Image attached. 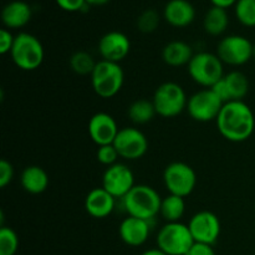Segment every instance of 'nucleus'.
Masks as SVG:
<instances>
[{"label":"nucleus","mask_w":255,"mask_h":255,"mask_svg":"<svg viewBox=\"0 0 255 255\" xmlns=\"http://www.w3.org/2000/svg\"><path fill=\"white\" fill-rule=\"evenodd\" d=\"M163 16L174 27H186L193 22L196 9L188 0H169L164 6Z\"/></svg>","instance_id":"a211bd4d"},{"label":"nucleus","mask_w":255,"mask_h":255,"mask_svg":"<svg viewBox=\"0 0 255 255\" xmlns=\"http://www.w3.org/2000/svg\"><path fill=\"white\" fill-rule=\"evenodd\" d=\"M236 16L244 26H255V0H238L236 2Z\"/></svg>","instance_id":"bb28decb"},{"label":"nucleus","mask_w":255,"mask_h":255,"mask_svg":"<svg viewBox=\"0 0 255 255\" xmlns=\"http://www.w3.org/2000/svg\"><path fill=\"white\" fill-rule=\"evenodd\" d=\"M134 186L133 172L124 163H115L107 167L102 176V188L116 199H124Z\"/></svg>","instance_id":"f8f14e48"},{"label":"nucleus","mask_w":255,"mask_h":255,"mask_svg":"<svg viewBox=\"0 0 255 255\" xmlns=\"http://www.w3.org/2000/svg\"><path fill=\"white\" fill-rule=\"evenodd\" d=\"M227 89H228L231 101H243L249 92V80L243 72L232 71L224 75Z\"/></svg>","instance_id":"b1692460"},{"label":"nucleus","mask_w":255,"mask_h":255,"mask_svg":"<svg viewBox=\"0 0 255 255\" xmlns=\"http://www.w3.org/2000/svg\"><path fill=\"white\" fill-rule=\"evenodd\" d=\"M229 24V16L227 10L223 7L213 6L207 11L203 20V26L207 34L212 36H218L223 34Z\"/></svg>","instance_id":"4be33fe9"},{"label":"nucleus","mask_w":255,"mask_h":255,"mask_svg":"<svg viewBox=\"0 0 255 255\" xmlns=\"http://www.w3.org/2000/svg\"><path fill=\"white\" fill-rule=\"evenodd\" d=\"M151 232L149 222L143 219L127 217L121 222L119 227L120 238L125 244L129 247H141L147 242Z\"/></svg>","instance_id":"dca6fc26"},{"label":"nucleus","mask_w":255,"mask_h":255,"mask_svg":"<svg viewBox=\"0 0 255 255\" xmlns=\"http://www.w3.org/2000/svg\"><path fill=\"white\" fill-rule=\"evenodd\" d=\"M19 248V238L15 231L9 227L0 229V255H15Z\"/></svg>","instance_id":"cd10ccee"},{"label":"nucleus","mask_w":255,"mask_h":255,"mask_svg":"<svg viewBox=\"0 0 255 255\" xmlns=\"http://www.w3.org/2000/svg\"><path fill=\"white\" fill-rule=\"evenodd\" d=\"M125 211L129 217L151 222L161 211L162 198L158 192L146 184H137L122 199Z\"/></svg>","instance_id":"f03ea898"},{"label":"nucleus","mask_w":255,"mask_h":255,"mask_svg":"<svg viewBox=\"0 0 255 255\" xmlns=\"http://www.w3.org/2000/svg\"><path fill=\"white\" fill-rule=\"evenodd\" d=\"M254 45L241 35H229L221 40L217 46V55L223 64L241 66L253 57Z\"/></svg>","instance_id":"9d476101"},{"label":"nucleus","mask_w":255,"mask_h":255,"mask_svg":"<svg viewBox=\"0 0 255 255\" xmlns=\"http://www.w3.org/2000/svg\"><path fill=\"white\" fill-rule=\"evenodd\" d=\"M56 4L65 11H82L85 7L90 6L86 0H55Z\"/></svg>","instance_id":"2f4dec72"},{"label":"nucleus","mask_w":255,"mask_h":255,"mask_svg":"<svg viewBox=\"0 0 255 255\" xmlns=\"http://www.w3.org/2000/svg\"><path fill=\"white\" fill-rule=\"evenodd\" d=\"M157 112L153 102L146 99H139L132 102L128 107V117L133 124L144 125L153 120Z\"/></svg>","instance_id":"393cba45"},{"label":"nucleus","mask_w":255,"mask_h":255,"mask_svg":"<svg viewBox=\"0 0 255 255\" xmlns=\"http://www.w3.org/2000/svg\"><path fill=\"white\" fill-rule=\"evenodd\" d=\"M163 182L169 194L186 198L196 188L197 174L189 164L172 162L164 168Z\"/></svg>","instance_id":"6e6552de"},{"label":"nucleus","mask_w":255,"mask_h":255,"mask_svg":"<svg viewBox=\"0 0 255 255\" xmlns=\"http://www.w3.org/2000/svg\"><path fill=\"white\" fill-rule=\"evenodd\" d=\"M152 102L157 115L164 119H173L187 109L188 99L181 85L164 82L156 89Z\"/></svg>","instance_id":"423d86ee"},{"label":"nucleus","mask_w":255,"mask_h":255,"mask_svg":"<svg viewBox=\"0 0 255 255\" xmlns=\"http://www.w3.org/2000/svg\"><path fill=\"white\" fill-rule=\"evenodd\" d=\"M211 89H212V91H213L214 94H216L217 96H218L219 99L223 101V104H227V102L231 101V97H229V92H228V89H227L224 77L222 80H219L216 85H213Z\"/></svg>","instance_id":"72a5a7b5"},{"label":"nucleus","mask_w":255,"mask_h":255,"mask_svg":"<svg viewBox=\"0 0 255 255\" xmlns=\"http://www.w3.org/2000/svg\"><path fill=\"white\" fill-rule=\"evenodd\" d=\"M213 6L223 7V9H227V7L232 6L233 4H236L238 0H211Z\"/></svg>","instance_id":"c9c22d12"},{"label":"nucleus","mask_w":255,"mask_h":255,"mask_svg":"<svg viewBox=\"0 0 255 255\" xmlns=\"http://www.w3.org/2000/svg\"><path fill=\"white\" fill-rule=\"evenodd\" d=\"M253 57L255 59V45H254V50H253Z\"/></svg>","instance_id":"58836bf2"},{"label":"nucleus","mask_w":255,"mask_h":255,"mask_svg":"<svg viewBox=\"0 0 255 255\" xmlns=\"http://www.w3.org/2000/svg\"><path fill=\"white\" fill-rule=\"evenodd\" d=\"M116 198L105 188H94L85 198V209L91 217L104 219L114 212Z\"/></svg>","instance_id":"f3484780"},{"label":"nucleus","mask_w":255,"mask_h":255,"mask_svg":"<svg viewBox=\"0 0 255 255\" xmlns=\"http://www.w3.org/2000/svg\"><path fill=\"white\" fill-rule=\"evenodd\" d=\"M129 50H131V41L124 32L110 31L100 39L99 52L102 60L106 61L119 64L120 61L126 59L127 55L129 54Z\"/></svg>","instance_id":"4468645a"},{"label":"nucleus","mask_w":255,"mask_h":255,"mask_svg":"<svg viewBox=\"0 0 255 255\" xmlns=\"http://www.w3.org/2000/svg\"><path fill=\"white\" fill-rule=\"evenodd\" d=\"M15 37L7 29L0 30V54L5 55L11 51Z\"/></svg>","instance_id":"473e14b6"},{"label":"nucleus","mask_w":255,"mask_h":255,"mask_svg":"<svg viewBox=\"0 0 255 255\" xmlns=\"http://www.w3.org/2000/svg\"><path fill=\"white\" fill-rule=\"evenodd\" d=\"M188 74L196 84L211 89L224 77L223 62L217 54L198 52L194 54L189 61Z\"/></svg>","instance_id":"39448f33"},{"label":"nucleus","mask_w":255,"mask_h":255,"mask_svg":"<svg viewBox=\"0 0 255 255\" xmlns=\"http://www.w3.org/2000/svg\"><path fill=\"white\" fill-rule=\"evenodd\" d=\"M14 178L12 164L6 159L0 161V188H5Z\"/></svg>","instance_id":"7c9ffc66"},{"label":"nucleus","mask_w":255,"mask_h":255,"mask_svg":"<svg viewBox=\"0 0 255 255\" xmlns=\"http://www.w3.org/2000/svg\"><path fill=\"white\" fill-rule=\"evenodd\" d=\"M216 121L219 133L231 142L247 141L255 128L254 114L244 101L224 104Z\"/></svg>","instance_id":"f257e3e1"},{"label":"nucleus","mask_w":255,"mask_h":255,"mask_svg":"<svg viewBox=\"0 0 255 255\" xmlns=\"http://www.w3.org/2000/svg\"><path fill=\"white\" fill-rule=\"evenodd\" d=\"M20 182L27 193L40 194L49 187V176L41 167L29 166L22 171Z\"/></svg>","instance_id":"412c9836"},{"label":"nucleus","mask_w":255,"mask_h":255,"mask_svg":"<svg viewBox=\"0 0 255 255\" xmlns=\"http://www.w3.org/2000/svg\"><path fill=\"white\" fill-rule=\"evenodd\" d=\"M110 0H86V4L90 5V6H101V5L107 4Z\"/></svg>","instance_id":"e433bc0d"},{"label":"nucleus","mask_w":255,"mask_h":255,"mask_svg":"<svg viewBox=\"0 0 255 255\" xmlns=\"http://www.w3.org/2000/svg\"><path fill=\"white\" fill-rule=\"evenodd\" d=\"M10 55L20 70L34 71L41 66L45 52L42 44L36 36L27 32H20L15 36Z\"/></svg>","instance_id":"20e7f679"},{"label":"nucleus","mask_w":255,"mask_h":255,"mask_svg":"<svg viewBox=\"0 0 255 255\" xmlns=\"http://www.w3.org/2000/svg\"><path fill=\"white\" fill-rule=\"evenodd\" d=\"M192 237L197 243L213 246L221 236V221L209 211H202L194 214L188 223Z\"/></svg>","instance_id":"ddd939ff"},{"label":"nucleus","mask_w":255,"mask_h":255,"mask_svg":"<svg viewBox=\"0 0 255 255\" xmlns=\"http://www.w3.org/2000/svg\"><path fill=\"white\" fill-rule=\"evenodd\" d=\"M193 57L192 47L187 42L174 40L168 42L162 50V59L168 66L179 67L188 65Z\"/></svg>","instance_id":"aec40b11"},{"label":"nucleus","mask_w":255,"mask_h":255,"mask_svg":"<svg viewBox=\"0 0 255 255\" xmlns=\"http://www.w3.org/2000/svg\"><path fill=\"white\" fill-rule=\"evenodd\" d=\"M32 10L25 1L15 0L4 6L1 11V21L7 29H20L30 21Z\"/></svg>","instance_id":"6ab92c4d"},{"label":"nucleus","mask_w":255,"mask_h":255,"mask_svg":"<svg viewBox=\"0 0 255 255\" xmlns=\"http://www.w3.org/2000/svg\"><path fill=\"white\" fill-rule=\"evenodd\" d=\"M141 255H167V254L163 253L161 249L153 248V249H148V251L143 252V253H142Z\"/></svg>","instance_id":"4c0bfd02"},{"label":"nucleus","mask_w":255,"mask_h":255,"mask_svg":"<svg viewBox=\"0 0 255 255\" xmlns=\"http://www.w3.org/2000/svg\"><path fill=\"white\" fill-rule=\"evenodd\" d=\"M187 255H216V252H214L213 246L194 242V244L189 249Z\"/></svg>","instance_id":"f704fd0d"},{"label":"nucleus","mask_w":255,"mask_h":255,"mask_svg":"<svg viewBox=\"0 0 255 255\" xmlns=\"http://www.w3.org/2000/svg\"><path fill=\"white\" fill-rule=\"evenodd\" d=\"M223 105V101L212 89H204L189 97L187 111L194 121L209 122L217 120Z\"/></svg>","instance_id":"1a4fd4ad"},{"label":"nucleus","mask_w":255,"mask_h":255,"mask_svg":"<svg viewBox=\"0 0 255 255\" xmlns=\"http://www.w3.org/2000/svg\"><path fill=\"white\" fill-rule=\"evenodd\" d=\"M120 157L128 161L142 158L148 149V141L143 132L133 127H124L119 131L114 143Z\"/></svg>","instance_id":"9b49d317"},{"label":"nucleus","mask_w":255,"mask_h":255,"mask_svg":"<svg viewBox=\"0 0 255 255\" xmlns=\"http://www.w3.org/2000/svg\"><path fill=\"white\" fill-rule=\"evenodd\" d=\"M186 212V202L184 198L174 194H168L167 197L162 198L161 211L159 214L167 223H176L183 217Z\"/></svg>","instance_id":"5701e85b"},{"label":"nucleus","mask_w":255,"mask_h":255,"mask_svg":"<svg viewBox=\"0 0 255 255\" xmlns=\"http://www.w3.org/2000/svg\"><path fill=\"white\" fill-rule=\"evenodd\" d=\"M97 161L101 164H105V166L110 167L112 164L117 163V158L120 157L119 152L116 151L114 144H106V146H100L99 149H97Z\"/></svg>","instance_id":"c756f323"},{"label":"nucleus","mask_w":255,"mask_h":255,"mask_svg":"<svg viewBox=\"0 0 255 255\" xmlns=\"http://www.w3.org/2000/svg\"><path fill=\"white\" fill-rule=\"evenodd\" d=\"M97 62L86 51H77L70 57V67L79 75H91Z\"/></svg>","instance_id":"a878e982"},{"label":"nucleus","mask_w":255,"mask_h":255,"mask_svg":"<svg viewBox=\"0 0 255 255\" xmlns=\"http://www.w3.org/2000/svg\"><path fill=\"white\" fill-rule=\"evenodd\" d=\"M159 25V15L156 10L148 9L144 10L137 19V27L141 32L149 34L153 32Z\"/></svg>","instance_id":"c85d7f7f"},{"label":"nucleus","mask_w":255,"mask_h":255,"mask_svg":"<svg viewBox=\"0 0 255 255\" xmlns=\"http://www.w3.org/2000/svg\"><path fill=\"white\" fill-rule=\"evenodd\" d=\"M119 131L120 128L115 119L106 112H97L90 119V138L99 147L114 143Z\"/></svg>","instance_id":"2eb2a0df"},{"label":"nucleus","mask_w":255,"mask_h":255,"mask_svg":"<svg viewBox=\"0 0 255 255\" xmlns=\"http://www.w3.org/2000/svg\"><path fill=\"white\" fill-rule=\"evenodd\" d=\"M125 74L120 64L100 60L91 74L92 89L101 99H112L124 86Z\"/></svg>","instance_id":"7ed1b4c3"},{"label":"nucleus","mask_w":255,"mask_h":255,"mask_svg":"<svg viewBox=\"0 0 255 255\" xmlns=\"http://www.w3.org/2000/svg\"><path fill=\"white\" fill-rule=\"evenodd\" d=\"M157 248L167 255H187L194 244L188 226L176 222L166 223L157 234Z\"/></svg>","instance_id":"0eeeda50"}]
</instances>
